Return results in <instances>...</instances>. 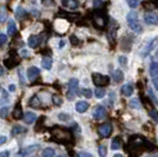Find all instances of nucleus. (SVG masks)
I'll list each match as a JSON object with an SVG mask.
<instances>
[{"instance_id": "nucleus-5", "label": "nucleus", "mask_w": 158, "mask_h": 157, "mask_svg": "<svg viewBox=\"0 0 158 157\" xmlns=\"http://www.w3.org/2000/svg\"><path fill=\"white\" fill-rule=\"evenodd\" d=\"M98 131H99V135L102 137H109L112 132V125L110 123H105V124L99 126Z\"/></svg>"}, {"instance_id": "nucleus-23", "label": "nucleus", "mask_w": 158, "mask_h": 157, "mask_svg": "<svg viewBox=\"0 0 158 157\" xmlns=\"http://www.w3.org/2000/svg\"><path fill=\"white\" fill-rule=\"evenodd\" d=\"M119 148H120V139L118 137L113 138V141L111 143V149L112 150H118Z\"/></svg>"}, {"instance_id": "nucleus-8", "label": "nucleus", "mask_w": 158, "mask_h": 157, "mask_svg": "<svg viewBox=\"0 0 158 157\" xmlns=\"http://www.w3.org/2000/svg\"><path fill=\"white\" fill-rule=\"evenodd\" d=\"M87 109H89V103L87 102H85V100H79V102H77V104H76V111L77 112L83 113Z\"/></svg>"}, {"instance_id": "nucleus-38", "label": "nucleus", "mask_w": 158, "mask_h": 157, "mask_svg": "<svg viewBox=\"0 0 158 157\" xmlns=\"http://www.w3.org/2000/svg\"><path fill=\"white\" fill-rule=\"evenodd\" d=\"M119 63H122L123 65H125V64H126V57H124V56L119 57Z\"/></svg>"}, {"instance_id": "nucleus-37", "label": "nucleus", "mask_w": 158, "mask_h": 157, "mask_svg": "<svg viewBox=\"0 0 158 157\" xmlns=\"http://www.w3.org/2000/svg\"><path fill=\"white\" fill-rule=\"evenodd\" d=\"M20 56H23V58H27L28 57V51H26V50L20 51Z\"/></svg>"}, {"instance_id": "nucleus-25", "label": "nucleus", "mask_w": 158, "mask_h": 157, "mask_svg": "<svg viewBox=\"0 0 158 157\" xmlns=\"http://www.w3.org/2000/svg\"><path fill=\"white\" fill-rule=\"evenodd\" d=\"M80 93H81L84 97H86V98H91V97H92V91H91L90 89H81V90H80Z\"/></svg>"}, {"instance_id": "nucleus-35", "label": "nucleus", "mask_w": 158, "mask_h": 157, "mask_svg": "<svg viewBox=\"0 0 158 157\" xmlns=\"http://www.w3.org/2000/svg\"><path fill=\"white\" fill-rule=\"evenodd\" d=\"M23 14H26V11H25V10H24V8H18V11H17V15H23Z\"/></svg>"}, {"instance_id": "nucleus-30", "label": "nucleus", "mask_w": 158, "mask_h": 157, "mask_svg": "<svg viewBox=\"0 0 158 157\" xmlns=\"http://www.w3.org/2000/svg\"><path fill=\"white\" fill-rule=\"evenodd\" d=\"M63 4H64L65 6H69L70 8H76V7L78 6V2H76V1H71V0H70V1H64Z\"/></svg>"}, {"instance_id": "nucleus-9", "label": "nucleus", "mask_w": 158, "mask_h": 157, "mask_svg": "<svg viewBox=\"0 0 158 157\" xmlns=\"http://www.w3.org/2000/svg\"><path fill=\"white\" fill-rule=\"evenodd\" d=\"M145 23L149 25H156V24H158V17L153 13L145 14Z\"/></svg>"}, {"instance_id": "nucleus-11", "label": "nucleus", "mask_w": 158, "mask_h": 157, "mask_svg": "<svg viewBox=\"0 0 158 157\" xmlns=\"http://www.w3.org/2000/svg\"><path fill=\"white\" fill-rule=\"evenodd\" d=\"M24 119H25V123L27 124H32L35 122V119H37V115L35 113H33V112H26L25 113V116H24Z\"/></svg>"}, {"instance_id": "nucleus-34", "label": "nucleus", "mask_w": 158, "mask_h": 157, "mask_svg": "<svg viewBox=\"0 0 158 157\" xmlns=\"http://www.w3.org/2000/svg\"><path fill=\"white\" fill-rule=\"evenodd\" d=\"M58 118H59L60 121H69V119H70V116H69L67 113H65V112H61V113L58 115Z\"/></svg>"}, {"instance_id": "nucleus-36", "label": "nucleus", "mask_w": 158, "mask_h": 157, "mask_svg": "<svg viewBox=\"0 0 158 157\" xmlns=\"http://www.w3.org/2000/svg\"><path fill=\"white\" fill-rule=\"evenodd\" d=\"M80 157H93V156L91 154L86 152V151H81V152H80Z\"/></svg>"}, {"instance_id": "nucleus-7", "label": "nucleus", "mask_w": 158, "mask_h": 157, "mask_svg": "<svg viewBox=\"0 0 158 157\" xmlns=\"http://www.w3.org/2000/svg\"><path fill=\"white\" fill-rule=\"evenodd\" d=\"M38 76H39V69H38V67L32 66V67H30V69L27 70V78L30 79V80L37 79Z\"/></svg>"}, {"instance_id": "nucleus-14", "label": "nucleus", "mask_w": 158, "mask_h": 157, "mask_svg": "<svg viewBox=\"0 0 158 157\" xmlns=\"http://www.w3.org/2000/svg\"><path fill=\"white\" fill-rule=\"evenodd\" d=\"M52 58L51 57H44L43 60H41V64L44 66V69H46V70H51V67H52Z\"/></svg>"}, {"instance_id": "nucleus-29", "label": "nucleus", "mask_w": 158, "mask_h": 157, "mask_svg": "<svg viewBox=\"0 0 158 157\" xmlns=\"http://www.w3.org/2000/svg\"><path fill=\"white\" fill-rule=\"evenodd\" d=\"M98 152H99V156L100 157H106V154H107V151H106V146L100 145V146L98 148Z\"/></svg>"}, {"instance_id": "nucleus-41", "label": "nucleus", "mask_w": 158, "mask_h": 157, "mask_svg": "<svg viewBox=\"0 0 158 157\" xmlns=\"http://www.w3.org/2000/svg\"><path fill=\"white\" fill-rule=\"evenodd\" d=\"M152 83H153V86H155V89H156V90H158V78H153Z\"/></svg>"}, {"instance_id": "nucleus-39", "label": "nucleus", "mask_w": 158, "mask_h": 157, "mask_svg": "<svg viewBox=\"0 0 158 157\" xmlns=\"http://www.w3.org/2000/svg\"><path fill=\"white\" fill-rule=\"evenodd\" d=\"M7 137L6 136H0V145H2L4 143H6Z\"/></svg>"}, {"instance_id": "nucleus-18", "label": "nucleus", "mask_w": 158, "mask_h": 157, "mask_svg": "<svg viewBox=\"0 0 158 157\" xmlns=\"http://www.w3.org/2000/svg\"><path fill=\"white\" fill-rule=\"evenodd\" d=\"M13 118L14 119H20V118H23V109L20 108V105H17V108L13 110Z\"/></svg>"}, {"instance_id": "nucleus-24", "label": "nucleus", "mask_w": 158, "mask_h": 157, "mask_svg": "<svg viewBox=\"0 0 158 157\" xmlns=\"http://www.w3.org/2000/svg\"><path fill=\"white\" fill-rule=\"evenodd\" d=\"M94 95H96V97L98 99L103 98V97L105 96V90H104L103 87H97L96 91H94Z\"/></svg>"}, {"instance_id": "nucleus-42", "label": "nucleus", "mask_w": 158, "mask_h": 157, "mask_svg": "<svg viewBox=\"0 0 158 157\" xmlns=\"http://www.w3.org/2000/svg\"><path fill=\"white\" fill-rule=\"evenodd\" d=\"M64 46H65V41H64V40H60V41H59V47H60V49H63Z\"/></svg>"}, {"instance_id": "nucleus-44", "label": "nucleus", "mask_w": 158, "mask_h": 157, "mask_svg": "<svg viewBox=\"0 0 158 157\" xmlns=\"http://www.w3.org/2000/svg\"><path fill=\"white\" fill-rule=\"evenodd\" d=\"M4 74V69H2V66H0V77Z\"/></svg>"}, {"instance_id": "nucleus-4", "label": "nucleus", "mask_w": 158, "mask_h": 157, "mask_svg": "<svg viewBox=\"0 0 158 157\" xmlns=\"http://www.w3.org/2000/svg\"><path fill=\"white\" fill-rule=\"evenodd\" d=\"M39 149H40L39 144H33V145H30V146H27V148L21 149V150L17 154L15 157H26V156H28V155H32L34 151L39 150Z\"/></svg>"}, {"instance_id": "nucleus-48", "label": "nucleus", "mask_w": 158, "mask_h": 157, "mask_svg": "<svg viewBox=\"0 0 158 157\" xmlns=\"http://www.w3.org/2000/svg\"><path fill=\"white\" fill-rule=\"evenodd\" d=\"M58 157H66V156H64V155H61V156H58Z\"/></svg>"}, {"instance_id": "nucleus-20", "label": "nucleus", "mask_w": 158, "mask_h": 157, "mask_svg": "<svg viewBox=\"0 0 158 157\" xmlns=\"http://www.w3.org/2000/svg\"><path fill=\"white\" fill-rule=\"evenodd\" d=\"M56 156V151L52 148H45L43 151V157H54Z\"/></svg>"}, {"instance_id": "nucleus-32", "label": "nucleus", "mask_w": 158, "mask_h": 157, "mask_svg": "<svg viewBox=\"0 0 158 157\" xmlns=\"http://www.w3.org/2000/svg\"><path fill=\"white\" fill-rule=\"evenodd\" d=\"M150 117L156 122V123H158V111H155V110H152V111H150Z\"/></svg>"}, {"instance_id": "nucleus-45", "label": "nucleus", "mask_w": 158, "mask_h": 157, "mask_svg": "<svg viewBox=\"0 0 158 157\" xmlns=\"http://www.w3.org/2000/svg\"><path fill=\"white\" fill-rule=\"evenodd\" d=\"M93 4H94V6H99V5H102V2H99V1H94Z\"/></svg>"}, {"instance_id": "nucleus-3", "label": "nucleus", "mask_w": 158, "mask_h": 157, "mask_svg": "<svg viewBox=\"0 0 158 157\" xmlns=\"http://www.w3.org/2000/svg\"><path fill=\"white\" fill-rule=\"evenodd\" d=\"M92 80H93V83H94V85L105 86L109 84L110 77H109V76H105V74H100V73H93Z\"/></svg>"}, {"instance_id": "nucleus-22", "label": "nucleus", "mask_w": 158, "mask_h": 157, "mask_svg": "<svg viewBox=\"0 0 158 157\" xmlns=\"http://www.w3.org/2000/svg\"><path fill=\"white\" fill-rule=\"evenodd\" d=\"M129 105H130V108H132V109H140V102H139L138 98H133L130 100V103H129Z\"/></svg>"}, {"instance_id": "nucleus-47", "label": "nucleus", "mask_w": 158, "mask_h": 157, "mask_svg": "<svg viewBox=\"0 0 158 157\" xmlns=\"http://www.w3.org/2000/svg\"><path fill=\"white\" fill-rule=\"evenodd\" d=\"M156 59H157V60H158V50H157V51H156Z\"/></svg>"}, {"instance_id": "nucleus-19", "label": "nucleus", "mask_w": 158, "mask_h": 157, "mask_svg": "<svg viewBox=\"0 0 158 157\" xmlns=\"http://www.w3.org/2000/svg\"><path fill=\"white\" fill-rule=\"evenodd\" d=\"M6 102H8V95L4 89L0 87V104H4Z\"/></svg>"}, {"instance_id": "nucleus-12", "label": "nucleus", "mask_w": 158, "mask_h": 157, "mask_svg": "<svg viewBox=\"0 0 158 157\" xmlns=\"http://www.w3.org/2000/svg\"><path fill=\"white\" fill-rule=\"evenodd\" d=\"M17 32V25L14 23V20H10L8 21V25H7V34L8 36H13Z\"/></svg>"}, {"instance_id": "nucleus-15", "label": "nucleus", "mask_w": 158, "mask_h": 157, "mask_svg": "<svg viewBox=\"0 0 158 157\" xmlns=\"http://www.w3.org/2000/svg\"><path fill=\"white\" fill-rule=\"evenodd\" d=\"M113 79H114V82L116 83H120V82H123V79H124V74H123V72L122 70H116V71L113 72Z\"/></svg>"}, {"instance_id": "nucleus-21", "label": "nucleus", "mask_w": 158, "mask_h": 157, "mask_svg": "<svg viewBox=\"0 0 158 157\" xmlns=\"http://www.w3.org/2000/svg\"><path fill=\"white\" fill-rule=\"evenodd\" d=\"M24 131H26L23 126H19V125H15V126H13L12 128V136H18V135H20V134H23Z\"/></svg>"}, {"instance_id": "nucleus-10", "label": "nucleus", "mask_w": 158, "mask_h": 157, "mask_svg": "<svg viewBox=\"0 0 158 157\" xmlns=\"http://www.w3.org/2000/svg\"><path fill=\"white\" fill-rule=\"evenodd\" d=\"M122 95H124L125 97H130L132 93H133V86L131 84H125V85L122 86Z\"/></svg>"}, {"instance_id": "nucleus-1", "label": "nucleus", "mask_w": 158, "mask_h": 157, "mask_svg": "<svg viewBox=\"0 0 158 157\" xmlns=\"http://www.w3.org/2000/svg\"><path fill=\"white\" fill-rule=\"evenodd\" d=\"M127 24H129L130 28H131L132 31H135V32L140 33L143 31V27L139 24L138 17H137V13L135 11H131L130 13L127 14Z\"/></svg>"}, {"instance_id": "nucleus-2", "label": "nucleus", "mask_w": 158, "mask_h": 157, "mask_svg": "<svg viewBox=\"0 0 158 157\" xmlns=\"http://www.w3.org/2000/svg\"><path fill=\"white\" fill-rule=\"evenodd\" d=\"M78 86H79V82L77 78H71L70 82H69V91H67V98L70 100L74 99L76 95H77V91H78Z\"/></svg>"}, {"instance_id": "nucleus-16", "label": "nucleus", "mask_w": 158, "mask_h": 157, "mask_svg": "<svg viewBox=\"0 0 158 157\" xmlns=\"http://www.w3.org/2000/svg\"><path fill=\"white\" fill-rule=\"evenodd\" d=\"M28 46L30 47H35V46H38L39 44V37L38 36H31L30 38H28Z\"/></svg>"}, {"instance_id": "nucleus-17", "label": "nucleus", "mask_w": 158, "mask_h": 157, "mask_svg": "<svg viewBox=\"0 0 158 157\" xmlns=\"http://www.w3.org/2000/svg\"><path fill=\"white\" fill-rule=\"evenodd\" d=\"M157 43H158V39H152L151 41H150V44L148 45V47L145 49V51H144V56H146V54H149V53L151 52L152 50L155 49V46L157 45Z\"/></svg>"}, {"instance_id": "nucleus-28", "label": "nucleus", "mask_w": 158, "mask_h": 157, "mask_svg": "<svg viewBox=\"0 0 158 157\" xmlns=\"http://www.w3.org/2000/svg\"><path fill=\"white\" fill-rule=\"evenodd\" d=\"M52 100H53V103H54L56 105H61V103H63V98H61V97H59V96H57V95H53Z\"/></svg>"}, {"instance_id": "nucleus-46", "label": "nucleus", "mask_w": 158, "mask_h": 157, "mask_svg": "<svg viewBox=\"0 0 158 157\" xmlns=\"http://www.w3.org/2000/svg\"><path fill=\"white\" fill-rule=\"evenodd\" d=\"M113 157H123V155H120V154H116Z\"/></svg>"}, {"instance_id": "nucleus-40", "label": "nucleus", "mask_w": 158, "mask_h": 157, "mask_svg": "<svg viewBox=\"0 0 158 157\" xmlns=\"http://www.w3.org/2000/svg\"><path fill=\"white\" fill-rule=\"evenodd\" d=\"M0 157H10V152L8 151H2V152H0Z\"/></svg>"}, {"instance_id": "nucleus-6", "label": "nucleus", "mask_w": 158, "mask_h": 157, "mask_svg": "<svg viewBox=\"0 0 158 157\" xmlns=\"http://www.w3.org/2000/svg\"><path fill=\"white\" fill-rule=\"evenodd\" d=\"M92 116H93V118H94V119H98V121H99V119H103V118L106 116L105 108H104V106H100V105H99V106H97V108L93 110Z\"/></svg>"}, {"instance_id": "nucleus-43", "label": "nucleus", "mask_w": 158, "mask_h": 157, "mask_svg": "<svg viewBox=\"0 0 158 157\" xmlns=\"http://www.w3.org/2000/svg\"><path fill=\"white\" fill-rule=\"evenodd\" d=\"M14 90H15V85H14V84H11V85H10V91H14Z\"/></svg>"}, {"instance_id": "nucleus-13", "label": "nucleus", "mask_w": 158, "mask_h": 157, "mask_svg": "<svg viewBox=\"0 0 158 157\" xmlns=\"http://www.w3.org/2000/svg\"><path fill=\"white\" fill-rule=\"evenodd\" d=\"M149 72H150V76L152 78H158V63H156V62L151 63Z\"/></svg>"}, {"instance_id": "nucleus-26", "label": "nucleus", "mask_w": 158, "mask_h": 157, "mask_svg": "<svg viewBox=\"0 0 158 157\" xmlns=\"http://www.w3.org/2000/svg\"><path fill=\"white\" fill-rule=\"evenodd\" d=\"M7 18V12L6 10L2 7V8H0V23H4Z\"/></svg>"}, {"instance_id": "nucleus-27", "label": "nucleus", "mask_w": 158, "mask_h": 157, "mask_svg": "<svg viewBox=\"0 0 158 157\" xmlns=\"http://www.w3.org/2000/svg\"><path fill=\"white\" fill-rule=\"evenodd\" d=\"M8 112H10V108L8 106H5L0 110V117L1 118H6L8 116Z\"/></svg>"}, {"instance_id": "nucleus-33", "label": "nucleus", "mask_w": 158, "mask_h": 157, "mask_svg": "<svg viewBox=\"0 0 158 157\" xmlns=\"http://www.w3.org/2000/svg\"><path fill=\"white\" fill-rule=\"evenodd\" d=\"M7 43V36L4 33H0V46H2L4 44Z\"/></svg>"}, {"instance_id": "nucleus-31", "label": "nucleus", "mask_w": 158, "mask_h": 157, "mask_svg": "<svg viewBox=\"0 0 158 157\" xmlns=\"http://www.w3.org/2000/svg\"><path fill=\"white\" fill-rule=\"evenodd\" d=\"M127 5L132 8H136L139 5V1L138 0H127Z\"/></svg>"}]
</instances>
